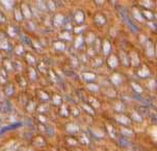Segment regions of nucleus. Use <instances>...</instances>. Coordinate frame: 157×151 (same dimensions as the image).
Masks as SVG:
<instances>
[{"mask_svg": "<svg viewBox=\"0 0 157 151\" xmlns=\"http://www.w3.org/2000/svg\"><path fill=\"white\" fill-rule=\"evenodd\" d=\"M83 106H84V108H86V110L87 112H89L90 114H94V112H93V110H92V108L89 107V106H87V105H83Z\"/></svg>", "mask_w": 157, "mask_h": 151, "instance_id": "obj_35", "label": "nucleus"}, {"mask_svg": "<svg viewBox=\"0 0 157 151\" xmlns=\"http://www.w3.org/2000/svg\"><path fill=\"white\" fill-rule=\"evenodd\" d=\"M63 21V17L62 15H56V16H55V19H54V24H55V26L62 25Z\"/></svg>", "mask_w": 157, "mask_h": 151, "instance_id": "obj_7", "label": "nucleus"}, {"mask_svg": "<svg viewBox=\"0 0 157 151\" xmlns=\"http://www.w3.org/2000/svg\"><path fill=\"white\" fill-rule=\"evenodd\" d=\"M95 22L97 23V24H99V25H103L104 23L106 22V20H105V17L104 16H102V15H96V17H95Z\"/></svg>", "mask_w": 157, "mask_h": 151, "instance_id": "obj_3", "label": "nucleus"}, {"mask_svg": "<svg viewBox=\"0 0 157 151\" xmlns=\"http://www.w3.org/2000/svg\"><path fill=\"white\" fill-rule=\"evenodd\" d=\"M144 14H145V16H147L148 19H150V20L153 19V15L151 14V13H149V12H147V10H145V13H144Z\"/></svg>", "mask_w": 157, "mask_h": 151, "instance_id": "obj_28", "label": "nucleus"}, {"mask_svg": "<svg viewBox=\"0 0 157 151\" xmlns=\"http://www.w3.org/2000/svg\"><path fill=\"white\" fill-rule=\"evenodd\" d=\"M67 129H68V131L71 132V134H75V132H77V131L79 130V127L77 126L76 124L71 123V124H68Z\"/></svg>", "mask_w": 157, "mask_h": 151, "instance_id": "obj_4", "label": "nucleus"}, {"mask_svg": "<svg viewBox=\"0 0 157 151\" xmlns=\"http://www.w3.org/2000/svg\"><path fill=\"white\" fill-rule=\"evenodd\" d=\"M132 86H133V89L135 90L136 92H138V93H142V88H140V87L137 86V84H135V83H132Z\"/></svg>", "mask_w": 157, "mask_h": 151, "instance_id": "obj_27", "label": "nucleus"}, {"mask_svg": "<svg viewBox=\"0 0 157 151\" xmlns=\"http://www.w3.org/2000/svg\"><path fill=\"white\" fill-rule=\"evenodd\" d=\"M131 56H132V59H133V65L134 66H137L138 65V57H137V55L135 54V53H132L131 54Z\"/></svg>", "mask_w": 157, "mask_h": 151, "instance_id": "obj_22", "label": "nucleus"}, {"mask_svg": "<svg viewBox=\"0 0 157 151\" xmlns=\"http://www.w3.org/2000/svg\"><path fill=\"white\" fill-rule=\"evenodd\" d=\"M15 16H16V20H18V21L22 20V14H21V12L19 10H15Z\"/></svg>", "mask_w": 157, "mask_h": 151, "instance_id": "obj_19", "label": "nucleus"}, {"mask_svg": "<svg viewBox=\"0 0 157 151\" xmlns=\"http://www.w3.org/2000/svg\"><path fill=\"white\" fill-rule=\"evenodd\" d=\"M111 80H113V83L114 84H120V83H121V77H120V75L119 74H113V77H111Z\"/></svg>", "mask_w": 157, "mask_h": 151, "instance_id": "obj_9", "label": "nucleus"}, {"mask_svg": "<svg viewBox=\"0 0 157 151\" xmlns=\"http://www.w3.org/2000/svg\"><path fill=\"white\" fill-rule=\"evenodd\" d=\"M53 99H54V101H55V104H58V103L60 102V98L58 97V96H54Z\"/></svg>", "mask_w": 157, "mask_h": 151, "instance_id": "obj_33", "label": "nucleus"}, {"mask_svg": "<svg viewBox=\"0 0 157 151\" xmlns=\"http://www.w3.org/2000/svg\"><path fill=\"white\" fill-rule=\"evenodd\" d=\"M87 88H89L90 91H98V90H99V88H98L97 86H95V84H89Z\"/></svg>", "mask_w": 157, "mask_h": 151, "instance_id": "obj_24", "label": "nucleus"}, {"mask_svg": "<svg viewBox=\"0 0 157 151\" xmlns=\"http://www.w3.org/2000/svg\"><path fill=\"white\" fill-rule=\"evenodd\" d=\"M31 76H33V78H34V72H33V71H31Z\"/></svg>", "mask_w": 157, "mask_h": 151, "instance_id": "obj_43", "label": "nucleus"}, {"mask_svg": "<svg viewBox=\"0 0 157 151\" xmlns=\"http://www.w3.org/2000/svg\"><path fill=\"white\" fill-rule=\"evenodd\" d=\"M83 76H84V78L87 79V80H92V79H95L96 78L95 74H93V73H84Z\"/></svg>", "mask_w": 157, "mask_h": 151, "instance_id": "obj_14", "label": "nucleus"}, {"mask_svg": "<svg viewBox=\"0 0 157 151\" xmlns=\"http://www.w3.org/2000/svg\"><path fill=\"white\" fill-rule=\"evenodd\" d=\"M2 2H3V4L6 5L7 7H10V6H12V5H13V1H2Z\"/></svg>", "mask_w": 157, "mask_h": 151, "instance_id": "obj_31", "label": "nucleus"}, {"mask_svg": "<svg viewBox=\"0 0 157 151\" xmlns=\"http://www.w3.org/2000/svg\"><path fill=\"white\" fill-rule=\"evenodd\" d=\"M119 144L121 145L122 147H129V146H131V143H130L127 139H125V137H121V139H119Z\"/></svg>", "mask_w": 157, "mask_h": 151, "instance_id": "obj_5", "label": "nucleus"}, {"mask_svg": "<svg viewBox=\"0 0 157 151\" xmlns=\"http://www.w3.org/2000/svg\"><path fill=\"white\" fill-rule=\"evenodd\" d=\"M138 75L142 76V77H145V76H148V75H149V71H148L146 68H144L142 71H140V72H138Z\"/></svg>", "mask_w": 157, "mask_h": 151, "instance_id": "obj_16", "label": "nucleus"}, {"mask_svg": "<svg viewBox=\"0 0 157 151\" xmlns=\"http://www.w3.org/2000/svg\"><path fill=\"white\" fill-rule=\"evenodd\" d=\"M68 142H69V143H72L71 145H76V141H74V140H72V139H69V140H68Z\"/></svg>", "mask_w": 157, "mask_h": 151, "instance_id": "obj_39", "label": "nucleus"}, {"mask_svg": "<svg viewBox=\"0 0 157 151\" xmlns=\"http://www.w3.org/2000/svg\"><path fill=\"white\" fill-rule=\"evenodd\" d=\"M54 47L57 50H63V49H65V45H63V43H60V42H56V43H54Z\"/></svg>", "mask_w": 157, "mask_h": 151, "instance_id": "obj_15", "label": "nucleus"}, {"mask_svg": "<svg viewBox=\"0 0 157 151\" xmlns=\"http://www.w3.org/2000/svg\"><path fill=\"white\" fill-rule=\"evenodd\" d=\"M122 134H124V136H132L133 134V132H132L131 130H129V129H125V128H123L122 129Z\"/></svg>", "mask_w": 157, "mask_h": 151, "instance_id": "obj_21", "label": "nucleus"}, {"mask_svg": "<svg viewBox=\"0 0 157 151\" xmlns=\"http://www.w3.org/2000/svg\"><path fill=\"white\" fill-rule=\"evenodd\" d=\"M83 14H82V12H78L76 14V16H75V19H76V21L78 23H81L82 21H83Z\"/></svg>", "mask_w": 157, "mask_h": 151, "instance_id": "obj_11", "label": "nucleus"}, {"mask_svg": "<svg viewBox=\"0 0 157 151\" xmlns=\"http://www.w3.org/2000/svg\"><path fill=\"white\" fill-rule=\"evenodd\" d=\"M0 22L1 23L5 22V17L3 16V14H1V13H0Z\"/></svg>", "mask_w": 157, "mask_h": 151, "instance_id": "obj_34", "label": "nucleus"}, {"mask_svg": "<svg viewBox=\"0 0 157 151\" xmlns=\"http://www.w3.org/2000/svg\"><path fill=\"white\" fill-rule=\"evenodd\" d=\"M116 107H117V110H123V105L122 104H118Z\"/></svg>", "mask_w": 157, "mask_h": 151, "instance_id": "obj_41", "label": "nucleus"}, {"mask_svg": "<svg viewBox=\"0 0 157 151\" xmlns=\"http://www.w3.org/2000/svg\"><path fill=\"white\" fill-rule=\"evenodd\" d=\"M81 143L82 144H87V143H89V140L86 139V136H84V134L81 137Z\"/></svg>", "mask_w": 157, "mask_h": 151, "instance_id": "obj_29", "label": "nucleus"}, {"mask_svg": "<svg viewBox=\"0 0 157 151\" xmlns=\"http://www.w3.org/2000/svg\"><path fill=\"white\" fill-rule=\"evenodd\" d=\"M147 51H148V55L149 56H153L154 55V47L152 43H149L147 44Z\"/></svg>", "mask_w": 157, "mask_h": 151, "instance_id": "obj_8", "label": "nucleus"}, {"mask_svg": "<svg viewBox=\"0 0 157 151\" xmlns=\"http://www.w3.org/2000/svg\"><path fill=\"white\" fill-rule=\"evenodd\" d=\"M18 149H19V146H18L17 144H14V145H12V146L5 148L3 151H18Z\"/></svg>", "mask_w": 157, "mask_h": 151, "instance_id": "obj_12", "label": "nucleus"}, {"mask_svg": "<svg viewBox=\"0 0 157 151\" xmlns=\"http://www.w3.org/2000/svg\"><path fill=\"white\" fill-rule=\"evenodd\" d=\"M109 50H110V45H109V43H108L107 41H106L105 44H104V53L105 54H108Z\"/></svg>", "mask_w": 157, "mask_h": 151, "instance_id": "obj_20", "label": "nucleus"}, {"mask_svg": "<svg viewBox=\"0 0 157 151\" xmlns=\"http://www.w3.org/2000/svg\"><path fill=\"white\" fill-rule=\"evenodd\" d=\"M21 126V123H15V124H12V125H9L6 127H3V128L0 130V136H1L2 134H4V132L9 131V130H13V129H16L18 128V127Z\"/></svg>", "mask_w": 157, "mask_h": 151, "instance_id": "obj_2", "label": "nucleus"}, {"mask_svg": "<svg viewBox=\"0 0 157 151\" xmlns=\"http://www.w3.org/2000/svg\"><path fill=\"white\" fill-rule=\"evenodd\" d=\"M39 6L41 7L42 10H45V9H46V5H44V2H43V1H39Z\"/></svg>", "mask_w": 157, "mask_h": 151, "instance_id": "obj_32", "label": "nucleus"}, {"mask_svg": "<svg viewBox=\"0 0 157 151\" xmlns=\"http://www.w3.org/2000/svg\"><path fill=\"white\" fill-rule=\"evenodd\" d=\"M27 59L30 60V63H34V60H33V57H31V55H27Z\"/></svg>", "mask_w": 157, "mask_h": 151, "instance_id": "obj_40", "label": "nucleus"}, {"mask_svg": "<svg viewBox=\"0 0 157 151\" xmlns=\"http://www.w3.org/2000/svg\"><path fill=\"white\" fill-rule=\"evenodd\" d=\"M13 91H14V90H13V87L12 86H9L6 88V94L7 95H13Z\"/></svg>", "mask_w": 157, "mask_h": 151, "instance_id": "obj_26", "label": "nucleus"}, {"mask_svg": "<svg viewBox=\"0 0 157 151\" xmlns=\"http://www.w3.org/2000/svg\"><path fill=\"white\" fill-rule=\"evenodd\" d=\"M140 4L144 5V6H147V7H151L152 6V2L151 1H142Z\"/></svg>", "mask_w": 157, "mask_h": 151, "instance_id": "obj_23", "label": "nucleus"}, {"mask_svg": "<svg viewBox=\"0 0 157 151\" xmlns=\"http://www.w3.org/2000/svg\"><path fill=\"white\" fill-rule=\"evenodd\" d=\"M119 13H120V15H121V17H122V19H123L125 22H126V24L128 25V27L131 29L133 33H135V31H137L138 30V28H137V26L136 25H134V23L132 22L131 20H130V18H129V16H128V13H127V10L125 7L123 6H120L119 7Z\"/></svg>", "mask_w": 157, "mask_h": 151, "instance_id": "obj_1", "label": "nucleus"}, {"mask_svg": "<svg viewBox=\"0 0 157 151\" xmlns=\"http://www.w3.org/2000/svg\"><path fill=\"white\" fill-rule=\"evenodd\" d=\"M121 57L122 60H123V64L125 66H128L129 65V60H128V57H127V55L124 53V52H122L121 53Z\"/></svg>", "mask_w": 157, "mask_h": 151, "instance_id": "obj_13", "label": "nucleus"}, {"mask_svg": "<svg viewBox=\"0 0 157 151\" xmlns=\"http://www.w3.org/2000/svg\"><path fill=\"white\" fill-rule=\"evenodd\" d=\"M108 129H109V132H110V134H111V136H113V137H114V134H113V129L111 128V126H109V125H108Z\"/></svg>", "mask_w": 157, "mask_h": 151, "instance_id": "obj_38", "label": "nucleus"}, {"mask_svg": "<svg viewBox=\"0 0 157 151\" xmlns=\"http://www.w3.org/2000/svg\"><path fill=\"white\" fill-rule=\"evenodd\" d=\"M108 64H109V66L111 68H114L117 67V65H118V60H117V57L113 55V56L109 57V60H108Z\"/></svg>", "mask_w": 157, "mask_h": 151, "instance_id": "obj_6", "label": "nucleus"}, {"mask_svg": "<svg viewBox=\"0 0 157 151\" xmlns=\"http://www.w3.org/2000/svg\"><path fill=\"white\" fill-rule=\"evenodd\" d=\"M90 101H93V104H95L96 106H99V103L97 102V100H94V99H93V98H90Z\"/></svg>", "mask_w": 157, "mask_h": 151, "instance_id": "obj_37", "label": "nucleus"}, {"mask_svg": "<svg viewBox=\"0 0 157 151\" xmlns=\"http://www.w3.org/2000/svg\"><path fill=\"white\" fill-rule=\"evenodd\" d=\"M81 43H82V38L81 37H79V38L76 40V46H80Z\"/></svg>", "mask_w": 157, "mask_h": 151, "instance_id": "obj_30", "label": "nucleus"}, {"mask_svg": "<svg viewBox=\"0 0 157 151\" xmlns=\"http://www.w3.org/2000/svg\"><path fill=\"white\" fill-rule=\"evenodd\" d=\"M155 122L156 121V116H155V114H154V115H152V122Z\"/></svg>", "mask_w": 157, "mask_h": 151, "instance_id": "obj_42", "label": "nucleus"}, {"mask_svg": "<svg viewBox=\"0 0 157 151\" xmlns=\"http://www.w3.org/2000/svg\"><path fill=\"white\" fill-rule=\"evenodd\" d=\"M133 15H134V17L136 18L137 20L143 21V17H142V15L140 14V12H138L137 10H133Z\"/></svg>", "mask_w": 157, "mask_h": 151, "instance_id": "obj_17", "label": "nucleus"}, {"mask_svg": "<svg viewBox=\"0 0 157 151\" xmlns=\"http://www.w3.org/2000/svg\"><path fill=\"white\" fill-rule=\"evenodd\" d=\"M17 53L18 54H22V51H23V49H22V47H17Z\"/></svg>", "mask_w": 157, "mask_h": 151, "instance_id": "obj_36", "label": "nucleus"}, {"mask_svg": "<svg viewBox=\"0 0 157 151\" xmlns=\"http://www.w3.org/2000/svg\"><path fill=\"white\" fill-rule=\"evenodd\" d=\"M117 120H118L119 122H121V123H124V124H129L130 123L128 118L125 117V116H118V117H117Z\"/></svg>", "mask_w": 157, "mask_h": 151, "instance_id": "obj_10", "label": "nucleus"}, {"mask_svg": "<svg viewBox=\"0 0 157 151\" xmlns=\"http://www.w3.org/2000/svg\"><path fill=\"white\" fill-rule=\"evenodd\" d=\"M22 9L24 10L23 12H24V15H25V17H27V18L30 17V13H29V10L27 9V6H26L25 4L22 5Z\"/></svg>", "mask_w": 157, "mask_h": 151, "instance_id": "obj_18", "label": "nucleus"}, {"mask_svg": "<svg viewBox=\"0 0 157 151\" xmlns=\"http://www.w3.org/2000/svg\"><path fill=\"white\" fill-rule=\"evenodd\" d=\"M132 117L134 118V120H136V121H138V122H140V121H142V118H140V116H138L137 114L135 113V112H134L133 114H132Z\"/></svg>", "mask_w": 157, "mask_h": 151, "instance_id": "obj_25", "label": "nucleus"}, {"mask_svg": "<svg viewBox=\"0 0 157 151\" xmlns=\"http://www.w3.org/2000/svg\"><path fill=\"white\" fill-rule=\"evenodd\" d=\"M0 60H1V56H0Z\"/></svg>", "mask_w": 157, "mask_h": 151, "instance_id": "obj_44", "label": "nucleus"}]
</instances>
